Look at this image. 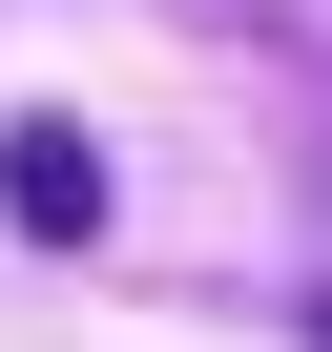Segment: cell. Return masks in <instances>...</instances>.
I'll return each mask as SVG.
<instances>
[{
    "instance_id": "cell-3",
    "label": "cell",
    "mask_w": 332,
    "mask_h": 352,
    "mask_svg": "<svg viewBox=\"0 0 332 352\" xmlns=\"http://www.w3.org/2000/svg\"><path fill=\"white\" fill-rule=\"evenodd\" d=\"M270 311H291V331H311V352H332V270H291V290H270Z\"/></svg>"
},
{
    "instance_id": "cell-2",
    "label": "cell",
    "mask_w": 332,
    "mask_h": 352,
    "mask_svg": "<svg viewBox=\"0 0 332 352\" xmlns=\"http://www.w3.org/2000/svg\"><path fill=\"white\" fill-rule=\"evenodd\" d=\"M187 21H229V42H270V63H332V0H187Z\"/></svg>"
},
{
    "instance_id": "cell-1",
    "label": "cell",
    "mask_w": 332,
    "mask_h": 352,
    "mask_svg": "<svg viewBox=\"0 0 332 352\" xmlns=\"http://www.w3.org/2000/svg\"><path fill=\"white\" fill-rule=\"evenodd\" d=\"M0 208H21L42 249H83V228H104V145H83L63 104H21V124H0Z\"/></svg>"
}]
</instances>
